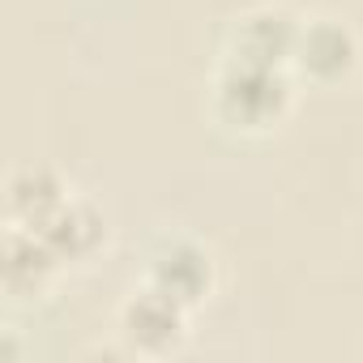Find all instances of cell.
<instances>
[{"mask_svg": "<svg viewBox=\"0 0 363 363\" xmlns=\"http://www.w3.org/2000/svg\"><path fill=\"white\" fill-rule=\"evenodd\" d=\"M295 86H299V77L291 69L223 56L214 77H210L206 107H210V120L223 133L257 141V137H274L291 120L295 94H299Z\"/></svg>", "mask_w": 363, "mask_h": 363, "instance_id": "obj_1", "label": "cell"}, {"mask_svg": "<svg viewBox=\"0 0 363 363\" xmlns=\"http://www.w3.org/2000/svg\"><path fill=\"white\" fill-rule=\"evenodd\" d=\"M193 333V308L162 295L150 282L128 286V295L116 308V337L120 350L133 359H171L189 346Z\"/></svg>", "mask_w": 363, "mask_h": 363, "instance_id": "obj_2", "label": "cell"}, {"mask_svg": "<svg viewBox=\"0 0 363 363\" xmlns=\"http://www.w3.org/2000/svg\"><path fill=\"white\" fill-rule=\"evenodd\" d=\"M141 282L158 286L162 295L179 299L184 308H206L218 291V257L189 231H162L150 240L141 261Z\"/></svg>", "mask_w": 363, "mask_h": 363, "instance_id": "obj_3", "label": "cell"}, {"mask_svg": "<svg viewBox=\"0 0 363 363\" xmlns=\"http://www.w3.org/2000/svg\"><path fill=\"white\" fill-rule=\"evenodd\" d=\"M359 65H363V39L346 18H337V13L303 18L299 43L291 56V73L299 82L333 90V86H346L359 73Z\"/></svg>", "mask_w": 363, "mask_h": 363, "instance_id": "obj_4", "label": "cell"}, {"mask_svg": "<svg viewBox=\"0 0 363 363\" xmlns=\"http://www.w3.org/2000/svg\"><path fill=\"white\" fill-rule=\"evenodd\" d=\"M65 274H69V265L52 252V244L35 227L5 223V240H0V286H5V299L13 308L43 303L60 286Z\"/></svg>", "mask_w": 363, "mask_h": 363, "instance_id": "obj_5", "label": "cell"}, {"mask_svg": "<svg viewBox=\"0 0 363 363\" xmlns=\"http://www.w3.org/2000/svg\"><path fill=\"white\" fill-rule=\"evenodd\" d=\"M299 26H303V13H295L291 5H252V9H244L231 22L223 56L291 69L295 43H299Z\"/></svg>", "mask_w": 363, "mask_h": 363, "instance_id": "obj_6", "label": "cell"}, {"mask_svg": "<svg viewBox=\"0 0 363 363\" xmlns=\"http://www.w3.org/2000/svg\"><path fill=\"white\" fill-rule=\"evenodd\" d=\"M35 231L52 244V252H56L69 269L90 265V261L107 248V240H111L107 214H103L90 197H82V193H73L65 206H56Z\"/></svg>", "mask_w": 363, "mask_h": 363, "instance_id": "obj_7", "label": "cell"}, {"mask_svg": "<svg viewBox=\"0 0 363 363\" xmlns=\"http://www.w3.org/2000/svg\"><path fill=\"white\" fill-rule=\"evenodd\" d=\"M73 179L52 167V162H22L9 171L5 179V223L18 227H39L56 206H65L73 197Z\"/></svg>", "mask_w": 363, "mask_h": 363, "instance_id": "obj_8", "label": "cell"}, {"mask_svg": "<svg viewBox=\"0 0 363 363\" xmlns=\"http://www.w3.org/2000/svg\"><path fill=\"white\" fill-rule=\"evenodd\" d=\"M5 342H0V363H18L22 354H18V329L13 325H5V333H0Z\"/></svg>", "mask_w": 363, "mask_h": 363, "instance_id": "obj_9", "label": "cell"}]
</instances>
